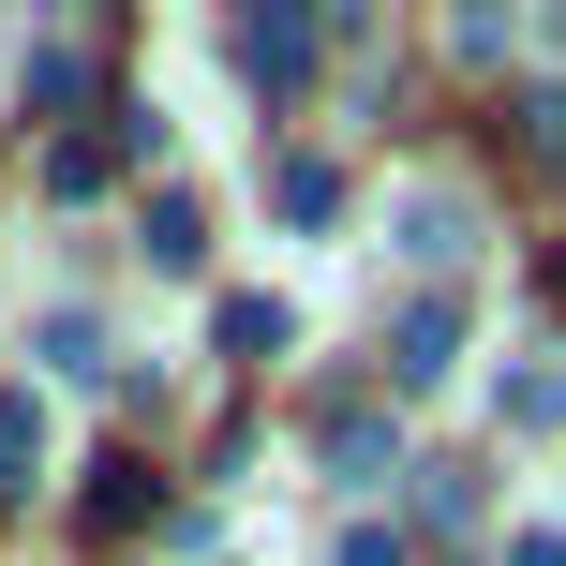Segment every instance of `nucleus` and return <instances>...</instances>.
Listing matches in <instances>:
<instances>
[{"label": "nucleus", "instance_id": "nucleus-1", "mask_svg": "<svg viewBox=\"0 0 566 566\" xmlns=\"http://www.w3.org/2000/svg\"><path fill=\"white\" fill-rule=\"evenodd\" d=\"M448 358H462V298H418V313L388 328V388H432Z\"/></svg>", "mask_w": 566, "mask_h": 566}, {"label": "nucleus", "instance_id": "nucleus-2", "mask_svg": "<svg viewBox=\"0 0 566 566\" xmlns=\"http://www.w3.org/2000/svg\"><path fill=\"white\" fill-rule=\"evenodd\" d=\"M149 507H165V492H149V462H135V448H119V462H90V492H75V522H90V537H135Z\"/></svg>", "mask_w": 566, "mask_h": 566}, {"label": "nucleus", "instance_id": "nucleus-3", "mask_svg": "<svg viewBox=\"0 0 566 566\" xmlns=\"http://www.w3.org/2000/svg\"><path fill=\"white\" fill-rule=\"evenodd\" d=\"M239 75H254V90H298L313 75V15H239Z\"/></svg>", "mask_w": 566, "mask_h": 566}, {"label": "nucleus", "instance_id": "nucleus-4", "mask_svg": "<svg viewBox=\"0 0 566 566\" xmlns=\"http://www.w3.org/2000/svg\"><path fill=\"white\" fill-rule=\"evenodd\" d=\"M119 165H135V149H119V119H105V135H60V149H45V195H60V209H90Z\"/></svg>", "mask_w": 566, "mask_h": 566}, {"label": "nucleus", "instance_id": "nucleus-5", "mask_svg": "<svg viewBox=\"0 0 566 566\" xmlns=\"http://www.w3.org/2000/svg\"><path fill=\"white\" fill-rule=\"evenodd\" d=\"M30 478H45V402L0 388V507H30Z\"/></svg>", "mask_w": 566, "mask_h": 566}, {"label": "nucleus", "instance_id": "nucleus-6", "mask_svg": "<svg viewBox=\"0 0 566 566\" xmlns=\"http://www.w3.org/2000/svg\"><path fill=\"white\" fill-rule=\"evenodd\" d=\"M462 239H478L462 195H402V254H418V269H462Z\"/></svg>", "mask_w": 566, "mask_h": 566}, {"label": "nucleus", "instance_id": "nucleus-7", "mask_svg": "<svg viewBox=\"0 0 566 566\" xmlns=\"http://www.w3.org/2000/svg\"><path fill=\"white\" fill-rule=\"evenodd\" d=\"M209 254V209L195 195H149V269H195Z\"/></svg>", "mask_w": 566, "mask_h": 566}, {"label": "nucleus", "instance_id": "nucleus-8", "mask_svg": "<svg viewBox=\"0 0 566 566\" xmlns=\"http://www.w3.org/2000/svg\"><path fill=\"white\" fill-rule=\"evenodd\" d=\"M15 90H30V105H90V60H75V45H30Z\"/></svg>", "mask_w": 566, "mask_h": 566}, {"label": "nucleus", "instance_id": "nucleus-9", "mask_svg": "<svg viewBox=\"0 0 566 566\" xmlns=\"http://www.w3.org/2000/svg\"><path fill=\"white\" fill-rule=\"evenodd\" d=\"M30 343H45V373H105V328H90V313H45Z\"/></svg>", "mask_w": 566, "mask_h": 566}, {"label": "nucleus", "instance_id": "nucleus-10", "mask_svg": "<svg viewBox=\"0 0 566 566\" xmlns=\"http://www.w3.org/2000/svg\"><path fill=\"white\" fill-rule=\"evenodd\" d=\"M328 462H343V478L373 492V478H388V432H373V418H328Z\"/></svg>", "mask_w": 566, "mask_h": 566}, {"label": "nucleus", "instance_id": "nucleus-11", "mask_svg": "<svg viewBox=\"0 0 566 566\" xmlns=\"http://www.w3.org/2000/svg\"><path fill=\"white\" fill-rule=\"evenodd\" d=\"M224 343L239 358H283V298H224Z\"/></svg>", "mask_w": 566, "mask_h": 566}, {"label": "nucleus", "instance_id": "nucleus-12", "mask_svg": "<svg viewBox=\"0 0 566 566\" xmlns=\"http://www.w3.org/2000/svg\"><path fill=\"white\" fill-rule=\"evenodd\" d=\"M343 566H402V537H388V522H358V537H343Z\"/></svg>", "mask_w": 566, "mask_h": 566}, {"label": "nucleus", "instance_id": "nucleus-13", "mask_svg": "<svg viewBox=\"0 0 566 566\" xmlns=\"http://www.w3.org/2000/svg\"><path fill=\"white\" fill-rule=\"evenodd\" d=\"M537 283H552V313H566V239H552V269H537Z\"/></svg>", "mask_w": 566, "mask_h": 566}]
</instances>
